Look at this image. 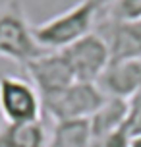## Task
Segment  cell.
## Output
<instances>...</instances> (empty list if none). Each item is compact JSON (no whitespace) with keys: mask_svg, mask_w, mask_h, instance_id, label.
Segmentation results:
<instances>
[{"mask_svg":"<svg viewBox=\"0 0 141 147\" xmlns=\"http://www.w3.org/2000/svg\"><path fill=\"white\" fill-rule=\"evenodd\" d=\"M99 10L97 0H81L66 12L33 25V39L45 51H62L93 31Z\"/></svg>","mask_w":141,"mask_h":147,"instance_id":"6da1fadb","label":"cell"},{"mask_svg":"<svg viewBox=\"0 0 141 147\" xmlns=\"http://www.w3.org/2000/svg\"><path fill=\"white\" fill-rule=\"evenodd\" d=\"M106 101V95L97 83L74 81L72 85L60 89L56 93L41 97L43 110L54 122L70 120H89Z\"/></svg>","mask_w":141,"mask_h":147,"instance_id":"7a4b0ae2","label":"cell"},{"mask_svg":"<svg viewBox=\"0 0 141 147\" xmlns=\"http://www.w3.org/2000/svg\"><path fill=\"white\" fill-rule=\"evenodd\" d=\"M43 52L46 51L33 39V25H29L21 4L17 0L6 2L0 8V56L23 66Z\"/></svg>","mask_w":141,"mask_h":147,"instance_id":"3957f363","label":"cell"},{"mask_svg":"<svg viewBox=\"0 0 141 147\" xmlns=\"http://www.w3.org/2000/svg\"><path fill=\"white\" fill-rule=\"evenodd\" d=\"M43 103L31 81L0 72V116L8 124L41 122Z\"/></svg>","mask_w":141,"mask_h":147,"instance_id":"277c9868","label":"cell"},{"mask_svg":"<svg viewBox=\"0 0 141 147\" xmlns=\"http://www.w3.org/2000/svg\"><path fill=\"white\" fill-rule=\"evenodd\" d=\"M60 52L64 54L75 81L83 83H97L110 64V49L97 31L87 33Z\"/></svg>","mask_w":141,"mask_h":147,"instance_id":"5b68a950","label":"cell"},{"mask_svg":"<svg viewBox=\"0 0 141 147\" xmlns=\"http://www.w3.org/2000/svg\"><path fill=\"white\" fill-rule=\"evenodd\" d=\"M23 68L29 76V81L35 85L41 97L56 93L75 81L74 74H72L64 54L60 51L43 52L41 56L25 62Z\"/></svg>","mask_w":141,"mask_h":147,"instance_id":"8992f818","label":"cell"},{"mask_svg":"<svg viewBox=\"0 0 141 147\" xmlns=\"http://www.w3.org/2000/svg\"><path fill=\"white\" fill-rule=\"evenodd\" d=\"M106 97H118L130 101L141 85V58L110 62L97 81Z\"/></svg>","mask_w":141,"mask_h":147,"instance_id":"52a82bcc","label":"cell"},{"mask_svg":"<svg viewBox=\"0 0 141 147\" xmlns=\"http://www.w3.org/2000/svg\"><path fill=\"white\" fill-rule=\"evenodd\" d=\"M128 120H130V101L118 97H106L103 107L89 118L93 143L104 140L108 134L118 130Z\"/></svg>","mask_w":141,"mask_h":147,"instance_id":"ba28073f","label":"cell"},{"mask_svg":"<svg viewBox=\"0 0 141 147\" xmlns=\"http://www.w3.org/2000/svg\"><path fill=\"white\" fill-rule=\"evenodd\" d=\"M48 132L43 122L8 124L0 122V147H46Z\"/></svg>","mask_w":141,"mask_h":147,"instance_id":"9c48e42d","label":"cell"},{"mask_svg":"<svg viewBox=\"0 0 141 147\" xmlns=\"http://www.w3.org/2000/svg\"><path fill=\"white\" fill-rule=\"evenodd\" d=\"M91 126L89 120H70L56 122L48 136L46 147H91Z\"/></svg>","mask_w":141,"mask_h":147,"instance_id":"30bf717a","label":"cell"},{"mask_svg":"<svg viewBox=\"0 0 141 147\" xmlns=\"http://www.w3.org/2000/svg\"><path fill=\"white\" fill-rule=\"evenodd\" d=\"M103 18L120 23H137L141 22V0H112L99 10Z\"/></svg>","mask_w":141,"mask_h":147,"instance_id":"8fae6325","label":"cell"},{"mask_svg":"<svg viewBox=\"0 0 141 147\" xmlns=\"http://www.w3.org/2000/svg\"><path fill=\"white\" fill-rule=\"evenodd\" d=\"M130 147H141V134H134V136H132Z\"/></svg>","mask_w":141,"mask_h":147,"instance_id":"7c38bea8","label":"cell"},{"mask_svg":"<svg viewBox=\"0 0 141 147\" xmlns=\"http://www.w3.org/2000/svg\"><path fill=\"white\" fill-rule=\"evenodd\" d=\"M108 2H112V0H97V4H99L101 8H104L106 4H108Z\"/></svg>","mask_w":141,"mask_h":147,"instance_id":"4fadbf2b","label":"cell"},{"mask_svg":"<svg viewBox=\"0 0 141 147\" xmlns=\"http://www.w3.org/2000/svg\"><path fill=\"white\" fill-rule=\"evenodd\" d=\"M139 23H141V22H139Z\"/></svg>","mask_w":141,"mask_h":147,"instance_id":"5bb4252c","label":"cell"}]
</instances>
